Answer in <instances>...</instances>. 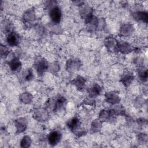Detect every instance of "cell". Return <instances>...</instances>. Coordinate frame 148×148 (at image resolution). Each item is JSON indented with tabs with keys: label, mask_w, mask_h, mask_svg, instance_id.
<instances>
[{
	"label": "cell",
	"mask_w": 148,
	"mask_h": 148,
	"mask_svg": "<svg viewBox=\"0 0 148 148\" xmlns=\"http://www.w3.org/2000/svg\"><path fill=\"white\" fill-rule=\"evenodd\" d=\"M132 50L131 46L125 42H117V51H119L122 53L126 54Z\"/></svg>",
	"instance_id": "cell-10"
},
{
	"label": "cell",
	"mask_w": 148,
	"mask_h": 148,
	"mask_svg": "<svg viewBox=\"0 0 148 148\" xmlns=\"http://www.w3.org/2000/svg\"><path fill=\"white\" fill-rule=\"evenodd\" d=\"M80 65L78 60H69L66 63V68L69 71H76L79 68Z\"/></svg>",
	"instance_id": "cell-12"
},
{
	"label": "cell",
	"mask_w": 148,
	"mask_h": 148,
	"mask_svg": "<svg viewBox=\"0 0 148 148\" xmlns=\"http://www.w3.org/2000/svg\"><path fill=\"white\" fill-rule=\"evenodd\" d=\"M47 116L48 115L47 112L43 109H38L34 113V116H35V119L39 121L45 120L46 119H47Z\"/></svg>",
	"instance_id": "cell-18"
},
{
	"label": "cell",
	"mask_w": 148,
	"mask_h": 148,
	"mask_svg": "<svg viewBox=\"0 0 148 148\" xmlns=\"http://www.w3.org/2000/svg\"><path fill=\"white\" fill-rule=\"evenodd\" d=\"M31 143V139L28 136H24L21 141V146L23 147H29Z\"/></svg>",
	"instance_id": "cell-22"
},
{
	"label": "cell",
	"mask_w": 148,
	"mask_h": 148,
	"mask_svg": "<svg viewBox=\"0 0 148 148\" xmlns=\"http://www.w3.org/2000/svg\"><path fill=\"white\" fill-rule=\"evenodd\" d=\"M15 124L17 132L24 131L27 126V121L24 118H20L15 121Z\"/></svg>",
	"instance_id": "cell-8"
},
{
	"label": "cell",
	"mask_w": 148,
	"mask_h": 148,
	"mask_svg": "<svg viewBox=\"0 0 148 148\" xmlns=\"http://www.w3.org/2000/svg\"><path fill=\"white\" fill-rule=\"evenodd\" d=\"M132 15L134 18L138 21H143L146 23L147 21V13L145 12H135L132 14Z\"/></svg>",
	"instance_id": "cell-14"
},
{
	"label": "cell",
	"mask_w": 148,
	"mask_h": 148,
	"mask_svg": "<svg viewBox=\"0 0 148 148\" xmlns=\"http://www.w3.org/2000/svg\"><path fill=\"white\" fill-rule=\"evenodd\" d=\"M134 79V76L132 73L130 72H125L121 77L120 82L125 86H129Z\"/></svg>",
	"instance_id": "cell-9"
},
{
	"label": "cell",
	"mask_w": 148,
	"mask_h": 148,
	"mask_svg": "<svg viewBox=\"0 0 148 148\" xmlns=\"http://www.w3.org/2000/svg\"><path fill=\"white\" fill-rule=\"evenodd\" d=\"M19 38L17 34L14 32L9 33L7 36V42L11 46H16L18 45Z\"/></svg>",
	"instance_id": "cell-7"
},
{
	"label": "cell",
	"mask_w": 148,
	"mask_h": 148,
	"mask_svg": "<svg viewBox=\"0 0 148 148\" xmlns=\"http://www.w3.org/2000/svg\"><path fill=\"white\" fill-rule=\"evenodd\" d=\"M105 46L110 51H117V42L113 38H109L105 41Z\"/></svg>",
	"instance_id": "cell-16"
},
{
	"label": "cell",
	"mask_w": 148,
	"mask_h": 148,
	"mask_svg": "<svg viewBox=\"0 0 148 148\" xmlns=\"http://www.w3.org/2000/svg\"><path fill=\"white\" fill-rule=\"evenodd\" d=\"M49 16L51 21L54 24H58L60 23L61 18V11L58 6L52 7L49 12Z\"/></svg>",
	"instance_id": "cell-2"
},
{
	"label": "cell",
	"mask_w": 148,
	"mask_h": 148,
	"mask_svg": "<svg viewBox=\"0 0 148 148\" xmlns=\"http://www.w3.org/2000/svg\"><path fill=\"white\" fill-rule=\"evenodd\" d=\"M10 69L14 72H19L21 69V63L17 58H14L11 60L9 64Z\"/></svg>",
	"instance_id": "cell-11"
},
{
	"label": "cell",
	"mask_w": 148,
	"mask_h": 148,
	"mask_svg": "<svg viewBox=\"0 0 148 148\" xmlns=\"http://www.w3.org/2000/svg\"><path fill=\"white\" fill-rule=\"evenodd\" d=\"M24 19L25 20V22L29 23L32 22L35 19V13L33 10L29 9L27 10L24 15Z\"/></svg>",
	"instance_id": "cell-20"
},
{
	"label": "cell",
	"mask_w": 148,
	"mask_h": 148,
	"mask_svg": "<svg viewBox=\"0 0 148 148\" xmlns=\"http://www.w3.org/2000/svg\"><path fill=\"white\" fill-rule=\"evenodd\" d=\"M134 27L131 24H124L120 29V34L121 36H128L132 34Z\"/></svg>",
	"instance_id": "cell-6"
},
{
	"label": "cell",
	"mask_w": 148,
	"mask_h": 148,
	"mask_svg": "<svg viewBox=\"0 0 148 148\" xmlns=\"http://www.w3.org/2000/svg\"><path fill=\"white\" fill-rule=\"evenodd\" d=\"M138 76L141 80L143 82L146 81L147 78V70L143 68L140 69L138 72Z\"/></svg>",
	"instance_id": "cell-23"
},
{
	"label": "cell",
	"mask_w": 148,
	"mask_h": 148,
	"mask_svg": "<svg viewBox=\"0 0 148 148\" xmlns=\"http://www.w3.org/2000/svg\"><path fill=\"white\" fill-rule=\"evenodd\" d=\"M9 53V50L8 49L7 47H6V46H3L2 45H1V57H5L8 55V54Z\"/></svg>",
	"instance_id": "cell-25"
},
{
	"label": "cell",
	"mask_w": 148,
	"mask_h": 148,
	"mask_svg": "<svg viewBox=\"0 0 148 148\" xmlns=\"http://www.w3.org/2000/svg\"><path fill=\"white\" fill-rule=\"evenodd\" d=\"M105 99L106 101L108 103L114 105L118 103L120 99L118 95V94L114 92H108L105 94Z\"/></svg>",
	"instance_id": "cell-4"
},
{
	"label": "cell",
	"mask_w": 148,
	"mask_h": 148,
	"mask_svg": "<svg viewBox=\"0 0 148 148\" xmlns=\"http://www.w3.org/2000/svg\"><path fill=\"white\" fill-rule=\"evenodd\" d=\"M102 121L99 120H95L92 121L91 124V129L94 132H97L100 130L101 128Z\"/></svg>",
	"instance_id": "cell-21"
},
{
	"label": "cell",
	"mask_w": 148,
	"mask_h": 148,
	"mask_svg": "<svg viewBox=\"0 0 148 148\" xmlns=\"http://www.w3.org/2000/svg\"><path fill=\"white\" fill-rule=\"evenodd\" d=\"M102 88L99 85H98V84H94L89 88L88 92L91 97H94L99 94Z\"/></svg>",
	"instance_id": "cell-15"
},
{
	"label": "cell",
	"mask_w": 148,
	"mask_h": 148,
	"mask_svg": "<svg viewBox=\"0 0 148 148\" xmlns=\"http://www.w3.org/2000/svg\"><path fill=\"white\" fill-rule=\"evenodd\" d=\"M61 134L58 131H53L48 135V142L51 146H55L60 141Z\"/></svg>",
	"instance_id": "cell-3"
},
{
	"label": "cell",
	"mask_w": 148,
	"mask_h": 148,
	"mask_svg": "<svg viewBox=\"0 0 148 148\" xmlns=\"http://www.w3.org/2000/svg\"><path fill=\"white\" fill-rule=\"evenodd\" d=\"M65 99L62 97H58L54 103V110L56 111H59L62 109L65 105Z\"/></svg>",
	"instance_id": "cell-17"
},
{
	"label": "cell",
	"mask_w": 148,
	"mask_h": 148,
	"mask_svg": "<svg viewBox=\"0 0 148 148\" xmlns=\"http://www.w3.org/2000/svg\"><path fill=\"white\" fill-rule=\"evenodd\" d=\"M114 114L113 110H101L99 114V119L101 121H109L112 120Z\"/></svg>",
	"instance_id": "cell-5"
},
{
	"label": "cell",
	"mask_w": 148,
	"mask_h": 148,
	"mask_svg": "<svg viewBox=\"0 0 148 148\" xmlns=\"http://www.w3.org/2000/svg\"><path fill=\"white\" fill-rule=\"evenodd\" d=\"M20 98L23 102L25 103H28L31 102L32 97L30 94L24 93L21 95Z\"/></svg>",
	"instance_id": "cell-24"
},
{
	"label": "cell",
	"mask_w": 148,
	"mask_h": 148,
	"mask_svg": "<svg viewBox=\"0 0 148 148\" xmlns=\"http://www.w3.org/2000/svg\"><path fill=\"white\" fill-rule=\"evenodd\" d=\"M48 62L45 58H39L35 60V68L39 75L43 74V73L48 69Z\"/></svg>",
	"instance_id": "cell-1"
},
{
	"label": "cell",
	"mask_w": 148,
	"mask_h": 148,
	"mask_svg": "<svg viewBox=\"0 0 148 148\" xmlns=\"http://www.w3.org/2000/svg\"><path fill=\"white\" fill-rule=\"evenodd\" d=\"M67 126L71 130V131H76L77 129L79 128L80 122L79 120L77 117H73L71 119H70L68 123H67Z\"/></svg>",
	"instance_id": "cell-13"
},
{
	"label": "cell",
	"mask_w": 148,
	"mask_h": 148,
	"mask_svg": "<svg viewBox=\"0 0 148 148\" xmlns=\"http://www.w3.org/2000/svg\"><path fill=\"white\" fill-rule=\"evenodd\" d=\"M86 80L84 79L80 76H78L73 80V84L79 89H82L85 86Z\"/></svg>",
	"instance_id": "cell-19"
}]
</instances>
